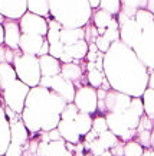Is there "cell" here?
<instances>
[{
    "mask_svg": "<svg viewBox=\"0 0 154 156\" xmlns=\"http://www.w3.org/2000/svg\"><path fill=\"white\" fill-rule=\"evenodd\" d=\"M5 44V28L3 25H0V45Z\"/></svg>",
    "mask_w": 154,
    "mask_h": 156,
    "instance_id": "cell-39",
    "label": "cell"
},
{
    "mask_svg": "<svg viewBox=\"0 0 154 156\" xmlns=\"http://www.w3.org/2000/svg\"><path fill=\"white\" fill-rule=\"evenodd\" d=\"M88 74H87V78H88V84L94 88H101V85L104 83L105 80V74L104 71H99L97 67L94 68H89L87 69Z\"/></svg>",
    "mask_w": 154,
    "mask_h": 156,
    "instance_id": "cell-29",
    "label": "cell"
},
{
    "mask_svg": "<svg viewBox=\"0 0 154 156\" xmlns=\"http://www.w3.org/2000/svg\"><path fill=\"white\" fill-rule=\"evenodd\" d=\"M29 91L30 87L17 78L12 64H0V93L6 106L16 114H22Z\"/></svg>",
    "mask_w": 154,
    "mask_h": 156,
    "instance_id": "cell-4",
    "label": "cell"
},
{
    "mask_svg": "<svg viewBox=\"0 0 154 156\" xmlns=\"http://www.w3.org/2000/svg\"><path fill=\"white\" fill-rule=\"evenodd\" d=\"M98 9L108 12L112 16H118V13L121 10V0H101Z\"/></svg>",
    "mask_w": 154,
    "mask_h": 156,
    "instance_id": "cell-31",
    "label": "cell"
},
{
    "mask_svg": "<svg viewBox=\"0 0 154 156\" xmlns=\"http://www.w3.org/2000/svg\"><path fill=\"white\" fill-rule=\"evenodd\" d=\"M19 25H20V30L23 35H40V36H46L48 35V19L42 17L39 15L26 12L20 19H19Z\"/></svg>",
    "mask_w": 154,
    "mask_h": 156,
    "instance_id": "cell-10",
    "label": "cell"
},
{
    "mask_svg": "<svg viewBox=\"0 0 154 156\" xmlns=\"http://www.w3.org/2000/svg\"><path fill=\"white\" fill-rule=\"evenodd\" d=\"M92 130L97 132V133H102L105 130H108V124H107V119L105 116H97L92 119Z\"/></svg>",
    "mask_w": 154,
    "mask_h": 156,
    "instance_id": "cell-35",
    "label": "cell"
},
{
    "mask_svg": "<svg viewBox=\"0 0 154 156\" xmlns=\"http://www.w3.org/2000/svg\"><path fill=\"white\" fill-rule=\"evenodd\" d=\"M99 156H114V155H112V152L111 151H104Z\"/></svg>",
    "mask_w": 154,
    "mask_h": 156,
    "instance_id": "cell-43",
    "label": "cell"
},
{
    "mask_svg": "<svg viewBox=\"0 0 154 156\" xmlns=\"http://www.w3.org/2000/svg\"><path fill=\"white\" fill-rule=\"evenodd\" d=\"M147 10H150L151 13H154V0H149V5H147Z\"/></svg>",
    "mask_w": 154,
    "mask_h": 156,
    "instance_id": "cell-42",
    "label": "cell"
},
{
    "mask_svg": "<svg viewBox=\"0 0 154 156\" xmlns=\"http://www.w3.org/2000/svg\"><path fill=\"white\" fill-rule=\"evenodd\" d=\"M104 74L111 90L131 97H143L149 87V68L122 41L112 42L104 54Z\"/></svg>",
    "mask_w": 154,
    "mask_h": 156,
    "instance_id": "cell-1",
    "label": "cell"
},
{
    "mask_svg": "<svg viewBox=\"0 0 154 156\" xmlns=\"http://www.w3.org/2000/svg\"><path fill=\"white\" fill-rule=\"evenodd\" d=\"M140 61L143 62L149 71L154 69V22L145 28L140 35V39L132 48Z\"/></svg>",
    "mask_w": 154,
    "mask_h": 156,
    "instance_id": "cell-6",
    "label": "cell"
},
{
    "mask_svg": "<svg viewBox=\"0 0 154 156\" xmlns=\"http://www.w3.org/2000/svg\"><path fill=\"white\" fill-rule=\"evenodd\" d=\"M28 12V0H0V13L6 19H20Z\"/></svg>",
    "mask_w": 154,
    "mask_h": 156,
    "instance_id": "cell-15",
    "label": "cell"
},
{
    "mask_svg": "<svg viewBox=\"0 0 154 156\" xmlns=\"http://www.w3.org/2000/svg\"><path fill=\"white\" fill-rule=\"evenodd\" d=\"M94 44L97 45V48L99 49V52H102V54H105L107 51L110 49V46H111V42L105 38V36H102V35H98V38L95 39V42H94Z\"/></svg>",
    "mask_w": 154,
    "mask_h": 156,
    "instance_id": "cell-36",
    "label": "cell"
},
{
    "mask_svg": "<svg viewBox=\"0 0 154 156\" xmlns=\"http://www.w3.org/2000/svg\"><path fill=\"white\" fill-rule=\"evenodd\" d=\"M50 17L62 28H85L92 17L89 0H49Z\"/></svg>",
    "mask_w": 154,
    "mask_h": 156,
    "instance_id": "cell-3",
    "label": "cell"
},
{
    "mask_svg": "<svg viewBox=\"0 0 154 156\" xmlns=\"http://www.w3.org/2000/svg\"><path fill=\"white\" fill-rule=\"evenodd\" d=\"M143 104H144V114L154 120V88L147 87V90L143 94Z\"/></svg>",
    "mask_w": 154,
    "mask_h": 156,
    "instance_id": "cell-28",
    "label": "cell"
},
{
    "mask_svg": "<svg viewBox=\"0 0 154 156\" xmlns=\"http://www.w3.org/2000/svg\"><path fill=\"white\" fill-rule=\"evenodd\" d=\"M3 28H5V45L13 51H20L19 44L22 38V30H20L19 19H6Z\"/></svg>",
    "mask_w": 154,
    "mask_h": 156,
    "instance_id": "cell-13",
    "label": "cell"
},
{
    "mask_svg": "<svg viewBox=\"0 0 154 156\" xmlns=\"http://www.w3.org/2000/svg\"><path fill=\"white\" fill-rule=\"evenodd\" d=\"M78 113H79V108L75 106V103H68L63 108V112H62L61 119L62 120H75Z\"/></svg>",
    "mask_w": 154,
    "mask_h": 156,
    "instance_id": "cell-34",
    "label": "cell"
},
{
    "mask_svg": "<svg viewBox=\"0 0 154 156\" xmlns=\"http://www.w3.org/2000/svg\"><path fill=\"white\" fill-rule=\"evenodd\" d=\"M19 49H20L22 54H28V55H35V56L48 55L49 54V42H48L46 36L22 34Z\"/></svg>",
    "mask_w": 154,
    "mask_h": 156,
    "instance_id": "cell-9",
    "label": "cell"
},
{
    "mask_svg": "<svg viewBox=\"0 0 154 156\" xmlns=\"http://www.w3.org/2000/svg\"><path fill=\"white\" fill-rule=\"evenodd\" d=\"M17 54V51L10 49L9 46H6L5 44L0 45V64H13V59H15V55Z\"/></svg>",
    "mask_w": 154,
    "mask_h": 156,
    "instance_id": "cell-33",
    "label": "cell"
},
{
    "mask_svg": "<svg viewBox=\"0 0 154 156\" xmlns=\"http://www.w3.org/2000/svg\"><path fill=\"white\" fill-rule=\"evenodd\" d=\"M99 2H101V0H89V3H91V6H92V9H98Z\"/></svg>",
    "mask_w": 154,
    "mask_h": 156,
    "instance_id": "cell-41",
    "label": "cell"
},
{
    "mask_svg": "<svg viewBox=\"0 0 154 156\" xmlns=\"http://www.w3.org/2000/svg\"><path fill=\"white\" fill-rule=\"evenodd\" d=\"M66 104L55 91L38 85L29 91L20 117L30 133L50 132L58 127Z\"/></svg>",
    "mask_w": 154,
    "mask_h": 156,
    "instance_id": "cell-2",
    "label": "cell"
},
{
    "mask_svg": "<svg viewBox=\"0 0 154 156\" xmlns=\"http://www.w3.org/2000/svg\"><path fill=\"white\" fill-rule=\"evenodd\" d=\"M63 51H65V45L62 44V42L55 44V45H49V55L55 56V58H58V59H61Z\"/></svg>",
    "mask_w": 154,
    "mask_h": 156,
    "instance_id": "cell-37",
    "label": "cell"
},
{
    "mask_svg": "<svg viewBox=\"0 0 154 156\" xmlns=\"http://www.w3.org/2000/svg\"><path fill=\"white\" fill-rule=\"evenodd\" d=\"M61 74L66 80H69L71 83L75 84V87L79 88L82 85H89L88 78L84 75V68L79 65V61H74L69 64H62V69Z\"/></svg>",
    "mask_w": 154,
    "mask_h": 156,
    "instance_id": "cell-16",
    "label": "cell"
},
{
    "mask_svg": "<svg viewBox=\"0 0 154 156\" xmlns=\"http://www.w3.org/2000/svg\"><path fill=\"white\" fill-rule=\"evenodd\" d=\"M39 64H40V73L42 77H55L58 74H61L62 62L52 55H42L39 56Z\"/></svg>",
    "mask_w": 154,
    "mask_h": 156,
    "instance_id": "cell-18",
    "label": "cell"
},
{
    "mask_svg": "<svg viewBox=\"0 0 154 156\" xmlns=\"http://www.w3.org/2000/svg\"><path fill=\"white\" fill-rule=\"evenodd\" d=\"M120 23V41H122L127 46L134 48L140 39L141 28L137 25L135 19H118Z\"/></svg>",
    "mask_w": 154,
    "mask_h": 156,
    "instance_id": "cell-11",
    "label": "cell"
},
{
    "mask_svg": "<svg viewBox=\"0 0 154 156\" xmlns=\"http://www.w3.org/2000/svg\"><path fill=\"white\" fill-rule=\"evenodd\" d=\"M30 132L25 126L22 117H17L15 120H10V145L15 147H20L25 151V147L29 143Z\"/></svg>",
    "mask_w": 154,
    "mask_h": 156,
    "instance_id": "cell-12",
    "label": "cell"
},
{
    "mask_svg": "<svg viewBox=\"0 0 154 156\" xmlns=\"http://www.w3.org/2000/svg\"><path fill=\"white\" fill-rule=\"evenodd\" d=\"M98 55H99V49L97 48V45L94 44H89V48H88V55H87V61L88 62H95L98 59Z\"/></svg>",
    "mask_w": 154,
    "mask_h": 156,
    "instance_id": "cell-38",
    "label": "cell"
},
{
    "mask_svg": "<svg viewBox=\"0 0 154 156\" xmlns=\"http://www.w3.org/2000/svg\"><path fill=\"white\" fill-rule=\"evenodd\" d=\"M74 103L79 108V112L88 113V114L92 116L94 113L98 112V94H97V88H94L91 85H82V87L77 88Z\"/></svg>",
    "mask_w": 154,
    "mask_h": 156,
    "instance_id": "cell-8",
    "label": "cell"
},
{
    "mask_svg": "<svg viewBox=\"0 0 154 156\" xmlns=\"http://www.w3.org/2000/svg\"><path fill=\"white\" fill-rule=\"evenodd\" d=\"M88 48H89L88 42L85 39H81V41H78L77 44L65 46V52L71 56L74 61H82L88 55Z\"/></svg>",
    "mask_w": 154,
    "mask_h": 156,
    "instance_id": "cell-23",
    "label": "cell"
},
{
    "mask_svg": "<svg viewBox=\"0 0 154 156\" xmlns=\"http://www.w3.org/2000/svg\"><path fill=\"white\" fill-rule=\"evenodd\" d=\"M48 35H46V39L49 45H55V44H59L61 42V29H62V25L59 22H56L55 19H48Z\"/></svg>",
    "mask_w": 154,
    "mask_h": 156,
    "instance_id": "cell-26",
    "label": "cell"
},
{
    "mask_svg": "<svg viewBox=\"0 0 154 156\" xmlns=\"http://www.w3.org/2000/svg\"><path fill=\"white\" fill-rule=\"evenodd\" d=\"M149 0H121V10L117 19H134L135 13L141 9H147Z\"/></svg>",
    "mask_w": 154,
    "mask_h": 156,
    "instance_id": "cell-19",
    "label": "cell"
},
{
    "mask_svg": "<svg viewBox=\"0 0 154 156\" xmlns=\"http://www.w3.org/2000/svg\"><path fill=\"white\" fill-rule=\"evenodd\" d=\"M10 145V122L6 113V103L0 93V156H5Z\"/></svg>",
    "mask_w": 154,
    "mask_h": 156,
    "instance_id": "cell-14",
    "label": "cell"
},
{
    "mask_svg": "<svg viewBox=\"0 0 154 156\" xmlns=\"http://www.w3.org/2000/svg\"><path fill=\"white\" fill-rule=\"evenodd\" d=\"M134 19H135V22H137L138 26L141 28V30H144V29L149 28L150 25L154 22V13H151V12L147 10V9H141V10H138L137 13H135Z\"/></svg>",
    "mask_w": 154,
    "mask_h": 156,
    "instance_id": "cell-30",
    "label": "cell"
},
{
    "mask_svg": "<svg viewBox=\"0 0 154 156\" xmlns=\"http://www.w3.org/2000/svg\"><path fill=\"white\" fill-rule=\"evenodd\" d=\"M43 156H75L66 147V142L63 139L59 140H49L45 146Z\"/></svg>",
    "mask_w": 154,
    "mask_h": 156,
    "instance_id": "cell-20",
    "label": "cell"
},
{
    "mask_svg": "<svg viewBox=\"0 0 154 156\" xmlns=\"http://www.w3.org/2000/svg\"><path fill=\"white\" fill-rule=\"evenodd\" d=\"M13 68L16 71L17 78L29 85L30 88L38 87L42 80V73H40V64H39V56L28 55L22 54L20 51H17L13 59Z\"/></svg>",
    "mask_w": 154,
    "mask_h": 156,
    "instance_id": "cell-5",
    "label": "cell"
},
{
    "mask_svg": "<svg viewBox=\"0 0 154 156\" xmlns=\"http://www.w3.org/2000/svg\"><path fill=\"white\" fill-rule=\"evenodd\" d=\"M98 142L101 143V146L104 147L105 151H111V149H112L114 146L118 145L121 140L118 139L115 134L108 129V130H105V132H102V133L98 134Z\"/></svg>",
    "mask_w": 154,
    "mask_h": 156,
    "instance_id": "cell-27",
    "label": "cell"
},
{
    "mask_svg": "<svg viewBox=\"0 0 154 156\" xmlns=\"http://www.w3.org/2000/svg\"><path fill=\"white\" fill-rule=\"evenodd\" d=\"M85 39V28H62L61 42L65 46L77 44L78 41Z\"/></svg>",
    "mask_w": 154,
    "mask_h": 156,
    "instance_id": "cell-21",
    "label": "cell"
},
{
    "mask_svg": "<svg viewBox=\"0 0 154 156\" xmlns=\"http://www.w3.org/2000/svg\"><path fill=\"white\" fill-rule=\"evenodd\" d=\"M28 12L48 19L50 16L49 0H28Z\"/></svg>",
    "mask_w": 154,
    "mask_h": 156,
    "instance_id": "cell-24",
    "label": "cell"
},
{
    "mask_svg": "<svg viewBox=\"0 0 154 156\" xmlns=\"http://www.w3.org/2000/svg\"><path fill=\"white\" fill-rule=\"evenodd\" d=\"M144 147L137 140H130L124 145V156H143Z\"/></svg>",
    "mask_w": 154,
    "mask_h": 156,
    "instance_id": "cell-32",
    "label": "cell"
},
{
    "mask_svg": "<svg viewBox=\"0 0 154 156\" xmlns=\"http://www.w3.org/2000/svg\"><path fill=\"white\" fill-rule=\"evenodd\" d=\"M39 85L55 91L56 94L61 95L66 103H74V100H75L77 87L69 80H66L62 74H58L55 77H42Z\"/></svg>",
    "mask_w": 154,
    "mask_h": 156,
    "instance_id": "cell-7",
    "label": "cell"
},
{
    "mask_svg": "<svg viewBox=\"0 0 154 156\" xmlns=\"http://www.w3.org/2000/svg\"><path fill=\"white\" fill-rule=\"evenodd\" d=\"M112 15H110L108 12L102 10V9H94V13H92V17H91V20H92V25L97 28L99 35H104L105 29L108 28V25L110 22L112 20Z\"/></svg>",
    "mask_w": 154,
    "mask_h": 156,
    "instance_id": "cell-22",
    "label": "cell"
},
{
    "mask_svg": "<svg viewBox=\"0 0 154 156\" xmlns=\"http://www.w3.org/2000/svg\"><path fill=\"white\" fill-rule=\"evenodd\" d=\"M58 132L61 134V137L68 143H72V145H79L81 140H82V136L79 133V129H78L75 120H62L58 124Z\"/></svg>",
    "mask_w": 154,
    "mask_h": 156,
    "instance_id": "cell-17",
    "label": "cell"
},
{
    "mask_svg": "<svg viewBox=\"0 0 154 156\" xmlns=\"http://www.w3.org/2000/svg\"><path fill=\"white\" fill-rule=\"evenodd\" d=\"M75 123H77L78 129H79V133H81L82 137H85L92 130V116L88 114V113L79 112L78 116L75 117Z\"/></svg>",
    "mask_w": 154,
    "mask_h": 156,
    "instance_id": "cell-25",
    "label": "cell"
},
{
    "mask_svg": "<svg viewBox=\"0 0 154 156\" xmlns=\"http://www.w3.org/2000/svg\"><path fill=\"white\" fill-rule=\"evenodd\" d=\"M5 20H6L5 15H2V13H0V25H3V23H5Z\"/></svg>",
    "mask_w": 154,
    "mask_h": 156,
    "instance_id": "cell-44",
    "label": "cell"
},
{
    "mask_svg": "<svg viewBox=\"0 0 154 156\" xmlns=\"http://www.w3.org/2000/svg\"><path fill=\"white\" fill-rule=\"evenodd\" d=\"M150 147L154 149V124H153V129H151V134H150Z\"/></svg>",
    "mask_w": 154,
    "mask_h": 156,
    "instance_id": "cell-40",
    "label": "cell"
}]
</instances>
